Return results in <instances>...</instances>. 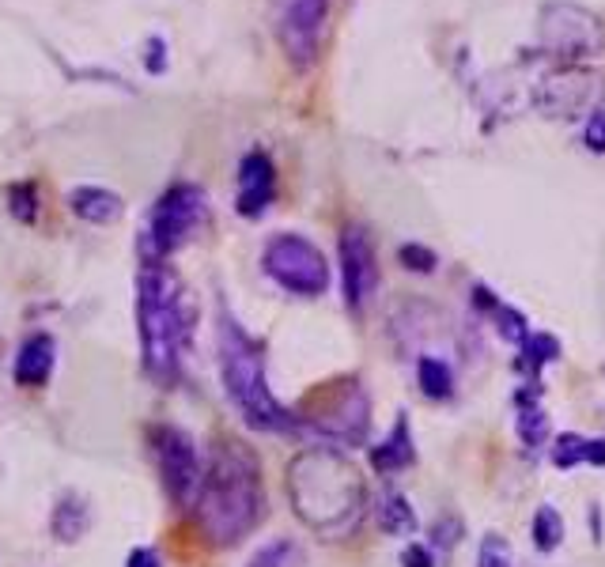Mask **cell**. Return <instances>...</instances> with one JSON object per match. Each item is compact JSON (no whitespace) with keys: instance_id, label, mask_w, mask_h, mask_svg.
<instances>
[{"instance_id":"cell-18","label":"cell","mask_w":605,"mask_h":567,"mask_svg":"<svg viewBox=\"0 0 605 567\" xmlns=\"http://www.w3.org/2000/svg\"><path fill=\"white\" fill-rule=\"evenodd\" d=\"M375 518H379V530L390 533V537H405V533L416 530L413 503L401 496V492H386V496L379 499V511H375Z\"/></svg>"},{"instance_id":"cell-6","label":"cell","mask_w":605,"mask_h":567,"mask_svg":"<svg viewBox=\"0 0 605 567\" xmlns=\"http://www.w3.org/2000/svg\"><path fill=\"white\" fill-rule=\"evenodd\" d=\"M261 269L277 288L303 299H318L329 288L326 254L303 235H273L261 254Z\"/></svg>"},{"instance_id":"cell-34","label":"cell","mask_w":605,"mask_h":567,"mask_svg":"<svg viewBox=\"0 0 605 567\" xmlns=\"http://www.w3.org/2000/svg\"><path fill=\"white\" fill-rule=\"evenodd\" d=\"M473 303H477V310H488V314L500 307L496 292H492V288H484V284H477V288H473Z\"/></svg>"},{"instance_id":"cell-23","label":"cell","mask_w":605,"mask_h":567,"mask_svg":"<svg viewBox=\"0 0 605 567\" xmlns=\"http://www.w3.org/2000/svg\"><path fill=\"white\" fill-rule=\"evenodd\" d=\"M583 462H587V435H575V431L556 435V443H553L556 469H575V465H583Z\"/></svg>"},{"instance_id":"cell-4","label":"cell","mask_w":605,"mask_h":567,"mask_svg":"<svg viewBox=\"0 0 605 567\" xmlns=\"http://www.w3.org/2000/svg\"><path fill=\"white\" fill-rule=\"evenodd\" d=\"M220 375H224V390L235 401L242 420L258 431H277V435H299L295 413L284 409L277 394L269 390V375H265V348H261L246 329L220 314Z\"/></svg>"},{"instance_id":"cell-16","label":"cell","mask_w":605,"mask_h":567,"mask_svg":"<svg viewBox=\"0 0 605 567\" xmlns=\"http://www.w3.org/2000/svg\"><path fill=\"white\" fill-rule=\"evenodd\" d=\"M91 530V507L80 492H65L50 511V533L61 545H76L84 533Z\"/></svg>"},{"instance_id":"cell-2","label":"cell","mask_w":605,"mask_h":567,"mask_svg":"<svg viewBox=\"0 0 605 567\" xmlns=\"http://www.w3.org/2000/svg\"><path fill=\"white\" fill-rule=\"evenodd\" d=\"M265 515V484H261L258 454L224 439L212 447L205 465V484L197 496V522L212 545H239Z\"/></svg>"},{"instance_id":"cell-11","label":"cell","mask_w":605,"mask_h":567,"mask_svg":"<svg viewBox=\"0 0 605 567\" xmlns=\"http://www.w3.org/2000/svg\"><path fill=\"white\" fill-rule=\"evenodd\" d=\"M341 284H345V303L352 314H360L379 288V265H375V246L363 227H345L341 235Z\"/></svg>"},{"instance_id":"cell-17","label":"cell","mask_w":605,"mask_h":567,"mask_svg":"<svg viewBox=\"0 0 605 567\" xmlns=\"http://www.w3.org/2000/svg\"><path fill=\"white\" fill-rule=\"evenodd\" d=\"M69 205H72V212H76L80 220H87V224H114L121 212H125V205H121L118 193H110V189H103V186L72 189Z\"/></svg>"},{"instance_id":"cell-14","label":"cell","mask_w":605,"mask_h":567,"mask_svg":"<svg viewBox=\"0 0 605 567\" xmlns=\"http://www.w3.org/2000/svg\"><path fill=\"white\" fill-rule=\"evenodd\" d=\"M53 352H57V344H53L50 333H31L27 341L19 344L16 367H12V375H16L19 386H27V390L46 386L53 375V360H57Z\"/></svg>"},{"instance_id":"cell-27","label":"cell","mask_w":605,"mask_h":567,"mask_svg":"<svg viewBox=\"0 0 605 567\" xmlns=\"http://www.w3.org/2000/svg\"><path fill=\"white\" fill-rule=\"evenodd\" d=\"M511 545L503 541L500 533H488L481 541V552H477V567H511Z\"/></svg>"},{"instance_id":"cell-26","label":"cell","mask_w":605,"mask_h":567,"mask_svg":"<svg viewBox=\"0 0 605 567\" xmlns=\"http://www.w3.org/2000/svg\"><path fill=\"white\" fill-rule=\"evenodd\" d=\"M8 208H12V216H16L19 224H31V220L38 216L35 186H31V182H23V186L8 189Z\"/></svg>"},{"instance_id":"cell-30","label":"cell","mask_w":605,"mask_h":567,"mask_svg":"<svg viewBox=\"0 0 605 567\" xmlns=\"http://www.w3.org/2000/svg\"><path fill=\"white\" fill-rule=\"evenodd\" d=\"M583 140H587V148H590L594 155H605V106H598V110L590 114Z\"/></svg>"},{"instance_id":"cell-31","label":"cell","mask_w":605,"mask_h":567,"mask_svg":"<svg viewBox=\"0 0 605 567\" xmlns=\"http://www.w3.org/2000/svg\"><path fill=\"white\" fill-rule=\"evenodd\" d=\"M401 567H435V552L428 545L413 541V545L401 549Z\"/></svg>"},{"instance_id":"cell-19","label":"cell","mask_w":605,"mask_h":567,"mask_svg":"<svg viewBox=\"0 0 605 567\" xmlns=\"http://www.w3.org/2000/svg\"><path fill=\"white\" fill-rule=\"evenodd\" d=\"M416 382H420L424 397H432V401H443V397L454 394V371L439 356H420L416 360Z\"/></svg>"},{"instance_id":"cell-1","label":"cell","mask_w":605,"mask_h":567,"mask_svg":"<svg viewBox=\"0 0 605 567\" xmlns=\"http://www.w3.org/2000/svg\"><path fill=\"white\" fill-rule=\"evenodd\" d=\"M288 499L307 530L348 537L367 507L360 469L337 447H307L288 462Z\"/></svg>"},{"instance_id":"cell-13","label":"cell","mask_w":605,"mask_h":567,"mask_svg":"<svg viewBox=\"0 0 605 567\" xmlns=\"http://www.w3.org/2000/svg\"><path fill=\"white\" fill-rule=\"evenodd\" d=\"M594 91H598V76L594 72H560V76L541 84L537 103L553 118H568V114H575V106L594 99Z\"/></svg>"},{"instance_id":"cell-8","label":"cell","mask_w":605,"mask_h":567,"mask_svg":"<svg viewBox=\"0 0 605 567\" xmlns=\"http://www.w3.org/2000/svg\"><path fill=\"white\" fill-rule=\"evenodd\" d=\"M148 443H152L159 477H163V488L174 499V507L178 511H193L197 496H201V484H205V462L197 454V443L182 428H174V424L148 428Z\"/></svg>"},{"instance_id":"cell-25","label":"cell","mask_w":605,"mask_h":567,"mask_svg":"<svg viewBox=\"0 0 605 567\" xmlns=\"http://www.w3.org/2000/svg\"><path fill=\"white\" fill-rule=\"evenodd\" d=\"M299 564V549H295L288 537H280L273 545H265V549L250 560V567H295Z\"/></svg>"},{"instance_id":"cell-29","label":"cell","mask_w":605,"mask_h":567,"mask_svg":"<svg viewBox=\"0 0 605 567\" xmlns=\"http://www.w3.org/2000/svg\"><path fill=\"white\" fill-rule=\"evenodd\" d=\"M462 541V522L458 518H439L432 526V545H439V549H454Z\"/></svg>"},{"instance_id":"cell-20","label":"cell","mask_w":605,"mask_h":567,"mask_svg":"<svg viewBox=\"0 0 605 567\" xmlns=\"http://www.w3.org/2000/svg\"><path fill=\"white\" fill-rule=\"evenodd\" d=\"M560 545H564V518L553 503H541L534 511V549L556 552Z\"/></svg>"},{"instance_id":"cell-28","label":"cell","mask_w":605,"mask_h":567,"mask_svg":"<svg viewBox=\"0 0 605 567\" xmlns=\"http://www.w3.org/2000/svg\"><path fill=\"white\" fill-rule=\"evenodd\" d=\"M398 261L409 269V273H435V265H439L435 250L420 246V242H405V246L398 250Z\"/></svg>"},{"instance_id":"cell-24","label":"cell","mask_w":605,"mask_h":567,"mask_svg":"<svg viewBox=\"0 0 605 567\" xmlns=\"http://www.w3.org/2000/svg\"><path fill=\"white\" fill-rule=\"evenodd\" d=\"M492 318H496V333H500L507 344H522L526 337H530V329H526V314L515 307H496L492 310Z\"/></svg>"},{"instance_id":"cell-7","label":"cell","mask_w":605,"mask_h":567,"mask_svg":"<svg viewBox=\"0 0 605 567\" xmlns=\"http://www.w3.org/2000/svg\"><path fill=\"white\" fill-rule=\"evenodd\" d=\"M205 220V189L190 186V182H178L171 186L152 208V220L148 231L140 235L144 242V261H163L171 258L178 246H186V239L193 235V227Z\"/></svg>"},{"instance_id":"cell-5","label":"cell","mask_w":605,"mask_h":567,"mask_svg":"<svg viewBox=\"0 0 605 567\" xmlns=\"http://www.w3.org/2000/svg\"><path fill=\"white\" fill-rule=\"evenodd\" d=\"M295 424L299 435L318 439V447H360L371 428V401L360 378H341L311 394V401L295 413Z\"/></svg>"},{"instance_id":"cell-3","label":"cell","mask_w":605,"mask_h":567,"mask_svg":"<svg viewBox=\"0 0 605 567\" xmlns=\"http://www.w3.org/2000/svg\"><path fill=\"white\" fill-rule=\"evenodd\" d=\"M137 333L144 375L159 386L178 382L182 352L190 344V307L178 276L163 261H144L137 276Z\"/></svg>"},{"instance_id":"cell-21","label":"cell","mask_w":605,"mask_h":567,"mask_svg":"<svg viewBox=\"0 0 605 567\" xmlns=\"http://www.w3.org/2000/svg\"><path fill=\"white\" fill-rule=\"evenodd\" d=\"M519 348H522V367H526V371H537V367H545V363L560 360V341H556L553 333H530Z\"/></svg>"},{"instance_id":"cell-22","label":"cell","mask_w":605,"mask_h":567,"mask_svg":"<svg viewBox=\"0 0 605 567\" xmlns=\"http://www.w3.org/2000/svg\"><path fill=\"white\" fill-rule=\"evenodd\" d=\"M515 428H519L522 447H530V450L545 447V439H549V413L537 409V405H522Z\"/></svg>"},{"instance_id":"cell-32","label":"cell","mask_w":605,"mask_h":567,"mask_svg":"<svg viewBox=\"0 0 605 567\" xmlns=\"http://www.w3.org/2000/svg\"><path fill=\"white\" fill-rule=\"evenodd\" d=\"M125 567H163V560H159L156 549H148V545H137V549L129 552Z\"/></svg>"},{"instance_id":"cell-35","label":"cell","mask_w":605,"mask_h":567,"mask_svg":"<svg viewBox=\"0 0 605 567\" xmlns=\"http://www.w3.org/2000/svg\"><path fill=\"white\" fill-rule=\"evenodd\" d=\"M587 465L605 469V439H587Z\"/></svg>"},{"instance_id":"cell-12","label":"cell","mask_w":605,"mask_h":567,"mask_svg":"<svg viewBox=\"0 0 605 567\" xmlns=\"http://www.w3.org/2000/svg\"><path fill=\"white\" fill-rule=\"evenodd\" d=\"M273 193H277V171H273L269 155L246 152L239 163V193H235L239 216H246V220L261 216L269 208V201H273Z\"/></svg>"},{"instance_id":"cell-9","label":"cell","mask_w":605,"mask_h":567,"mask_svg":"<svg viewBox=\"0 0 605 567\" xmlns=\"http://www.w3.org/2000/svg\"><path fill=\"white\" fill-rule=\"evenodd\" d=\"M329 0H277V38L284 53L299 69H307L318 57L322 27H326Z\"/></svg>"},{"instance_id":"cell-33","label":"cell","mask_w":605,"mask_h":567,"mask_svg":"<svg viewBox=\"0 0 605 567\" xmlns=\"http://www.w3.org/2000/svg\"><path fill=\"white\" fill-rule=\"evenodd\" d=\"M163 50H167V46H163V38H152V42H148V72L167 69V57H163Z\"/></svg>"},{"instance_id":"cell-10","label":"cell","mask_w":605,"mask_h":567,"mask_svg":"<svg viewBox=\"0 0 605 567\" xmlns=\"http://www.w3.org/2000/svg\"><path fill=\"white\" fill-rule=\"evenodd\" d=\"M541 42L560 57H587L602 46V27L587 8L575 4H549L541 12Z\"/></svg>"},{"instance_id":"cell-15","label":"cell","mask_w":605,"mask_h":567,"mask_svg":"<svg viewBox=\"0 0 605 567\" xmlns=\"http://www.w3.org/2000/svg\"><path fill=\"white\" fill-rule=\"evenodd\" d=\"M416 462V447H413V431H409V420L405 413L398 416V424L390 428V435L382 439L379 447H371V465L382 477H394L401 469H409Z\"/></svg>"}]
</instances>
